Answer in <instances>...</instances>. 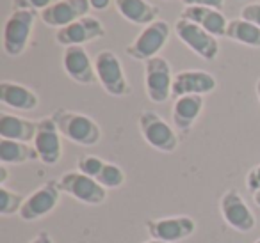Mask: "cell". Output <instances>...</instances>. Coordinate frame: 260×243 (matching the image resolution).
Here are the masks:
<instances>
[{"label":"cell","instance_id":"obj_7","mask_svg":"<svg viewBox=\"0 0 260 243\" xmlns=\"http://www.w3.org/2000/svg\"><path fill=\"white\" fill-rule=\"evenodd\" d=\"M175 34L184 45H187L196 55L205 61H214L219 55V43L217 37L203 30L200 25L189 22V20L178 18L175 22Z\"/></svg>","mask_w":260,"mask_h":243},{"label":"cell","instance_id":"obj_26","mask_svg":"<svg viewBox=\"0 0 260 243\" xmlns=\"http://www.w3.org/2000/svg\"><path fill=\"white\" fill-rule=\"evenodd\" d=\"M105 161L102 160V158L98 156H93V154H89V156H82L79 158V161H77V171H80L82 174L86 176H91V178L96 179V176L102 172V169H104Z\"/></svg>","mask_w":260,"mask_h":243},{"label":"cell","instance_id":"obj_15","mask_svg":"<svg viewBox=\"0 0 260 243\" xmlns=\"http://www.w3.org/2000/svg\"><path fill=\"white\" fill-rule=\"evenodd\" d=\"M89 0H59L57 4L41 11V20L45 25L62 29L84 16H89Z\"/></svg>","mask_w":260,"mask_h":243},{"label":"cell","instance_id":"obj_24","mask_svg":"<svg viewBox=\"0 0 260 243\" xmlns=\"http://www.w3.org/2000/svg\"><path fill=\"white\" fill-rule=\"evenodd\" d=\"M23 200H25V197L22 193L13 192V190L6 188V186H0V215L2 217L20 213V210L23 206Z\"/></svg>","mask_w":260,"mask_h":243},{"label":"cell","instance_id":"obj_1","mask_svg":"<svg viewBox=\"0 0 260 243\" xmlns=\"http://www.w3.org/2000/svg\"><path fill=\"white\" fill-rule=\"evenodd\" d=\"M52 119L57 125L59 132L64 139L70 142L79 144L84 147L96 146L102 139V130L96 125V121L89 117V115L79 114V112L66 110V108H59L52 114Z\"/></svg>","mask_w":260,"mask_h":243},{"label":"cell","instance_id":"obj_6","mask_svg":"<svg viewBox=\"0 0 260 243\" xmlns=\"http://www.w3.org/2000/svg\"><path fill=\"white\" fill-rule=\"evenodd\" d=\"M61 192L68 193L70 197L77 199L79 202L96 206L107 199V188L100 185L94 178L82 174L80 171H68L59 179Z\"/></svg>","mask_w":260,"mask_h":243},{"label":"cell","instance_id":"obj_8","mask_svg":"<svg viewBox=\"0 0 260 243\" xmlns=\"http://www.w3.org/2000/svg\"><path fill=\"white\" fill-rule=\"evenodd\" d=\"M173 78L175 76L171 73V66L164 57L157 55L145 62V86L150 101L166 103L171 96Z\"/></svg>","mask_w":260,"mask_h":243},{"label":"cell","instance_id":"obj_28","mask_svg":"<svg viewBox=\"0 0 260 243\" xmlns=\"http://www.w3.org/2000/svg\"><path fill=\"white\" fill-rule=\"evenodd\" d=\"M241 18L260 27V2H253L241 9Z\"/></svg>","mask_w":260,"mask_h":243},{"label":"cell","instance_id":"obj_9","mask_svg":"<svg viewBox=\"0 0 260 243\" xmlns=\"http://www.w3.org/2000/svg\"><path fill=\"white\" fill-rule=\"evenodd\" d=\"M61 200V188L57 181H48L41 185L38 190H34L29 197H25L23 206L20 210V218L25 222H34L47 217L48 213L57 208Z\"/></svg>","mask_w":260,"mask_h":243},{"label":"cell","instance_id":"obj_30","mask_svg":"<svg viewBox=\"0 0 260 243\" xmlns=\"http://www.w3.org/2000/svg\"><path fill=\"white\" fill-rule=\"evenodd\" d=\"M182 4L187 8V6H200V8H212L221 11L224 6V0H182Z\"/></svg>","mask_w":260,"mask_h":243},{"label":"cell","instance_id":"obj_12","mask_svg":"<svg viewBox=\"0 0 260 243\" xmlns=\"http://www.w3.org/2000/svg\"><path fill=\"white\" fill-rule=\"evenodd\" d=\"M105 36V27L100 20L93 16H84L77 22L70 23L68 27H62L55 34V41L62 47H82L94 39H100Z\"/></svg>","mask_w":260,"mask_h":243},{"label":"cell","instance_id":"obj_36","mask_svg":"<svg viewBox=\"0 0 260 243\" xmlns=\"http://www.w3.org/2000/svg\"><path fill=\"white\" fill-rule=\"evenodd\" d=\"M145 243H166V241H159V239H150V241H145Z\"/></svg>","mask_w":260,"mask_h":243},{"label":"cell","instance_id":"obj_16","mask_svg":"<svg viewBox=\"0 0 260 243\" xmlns=\"http://www.w3.org/2000/svg\"><path fill=\"white\" fill-rule=\"evenodd\" d=\"M62 68L66 75L77 84L82 86H91L98 82L96 69H94V61H91L89 54L82 47H68L62 54Z\"/></svg>","mask_w":260,"mask_h":243},{"label":"cell","instance_id":"obj_20","mask_svg":"<svg viewBox=\"0 0 260 243\" xmlns=\"http://www.w3.org/2000/svg\"><path fill=\"white\" fill-rule=\"evenodd\" d=\"M116 9L125 20L134 25H150L159 16V8L148 0H114Z\"/></svg>","mask_w":260,"mask_h":243},{"label":"cell","instance_id":"obj_4","mask_svg":"<svg viewBox=\"0 0 260 243\" xmlns=\"http://www.w3.org/2000/svg\"><path fill=\"white\" fill-rule=\"evenodd\" d=\"M94 69L96 78L105 89V93L111 96H126L130 94V84L123 71V66L119 57L111 50H102L94 57Z\"/></svg>","mask_w":260,"mask_h":243},{"label":"cell","instance_id":"obj_33","mask_svg":"<svg viewBox=\"0 0 260 243\" xmlns=\"http://www.w3.org/2000/svg\"><path fill=\"white\" fill-rule=\"evenodd\" d=\"M6 181H8V167L2 164L0 165V186H6Z\"/></svg>","mask_w":260,"mask_h":243},{"label":"cell","instance_id":"obj_5","mask_svg":"<svg viewBox=\"0 0 260 243\" xmlns=\"http://www.w3.org/2000/svg\"><path fill=\"white\" fill-rule=\"evenodd\" d=\"M139 132L143 139L160 153H173L178 146V137L175 130L152 110H145L139 114Z\"/></svg>","mask_w":260,"mask_h":243},{"label":"cell","instance_id":"obj_11","mask_svg":"<svg viewBox=\"0 0 260 243\" xmlns=\"http://www.w3.org/2000/svg\"><path fill=\"white\" fill-rule=\"evenodd\" d=\"M34 149L38 151L40 161L45 165H55L62 156L61 132L55 121L50 117H43L38 121L36 137H34Z\"/></svg>","mask_w":260,"mask_h":243},{"label":"cell","instance_id":"obj_18","mask_svg":"<svg viewBox=\"0 0 260 243\" xmlns=\"http://www.w3.org/2000/svg\"><path fill=\"white\" fill-rule=\"evenodd\" d=\"M0 101L16 110H34L40 103L38 94L32 89L9 80L0 82Z\"/></svg>","mask_w":260,"mask_h":243},{"label":"cell","instance_id":"obj_17","mask_svg":"<svg viewBox=\"0 0 260 243\" xmlns=\"http://www.w3.org/2000/svg\"><path fill=\"white\" fill-rule=\"evenodd\" d=\"M180 18L196 23V25H200L203 30H207V32L216 37L226 36L228 20L224 18L223 13L217 11V9L200 8V6H187V8L182 11Z\"/></svg>","mask_w":260,"mask_h":243},{"label":"cell","instance_id":"obj_14","mask_svg":"<svg viewBox=\"0 0 260 243\" xmlns=\"http://www.w3.org/2000/svg\"><path fill=\"white\" fill-rule=\"evenodd\" d=\"M217 87L214 75L203 69H185L175 75L171 96L177 100L180 96H203L212 93Z\"/></svg>","mask_w":260,"mask_h":243},{"label":"cell","instance_id":"obj_23","mask_svg":"<svg viewBox=\"0 0 260 243\" xmlns=\"http://www.w3.org/2000/svg\"><path fill=\"white\" fill-rule=\"evenodd\" d=\"M226 37L241 45H246V47L260 48V27L242 18H235L228 22Z\"/></svg>","mask_w":260,"mask_h":243},{"label":"cell","instance_id":"obj_27","mask_svg":"<svg viewBox=\"0 0 260 243\" xmlns=\"http://www.w3.org/2000/svg\"><path fill=\"white\" fill-rule=\"evenodd\" d=\"M59 0H13L15 9H30V11H45Z\"/></svg>","mask_w":260,"mask_h":243},{"label":"cell","instance_id":"obj_34","mask_svg":"<svg viewBox=\"0 0 260 243\" xmlns=\"http://www.w3.org/2000/svg\"><path fill=\"white\" fill-rule=\"evenodd\" d=\"M253 200H255V204L260 208V190H258V192H255V193H253Z\"/></svg>","mask_w":260,"mask_h":243},{"label":"cell","instance_id":"obj_35","mask_svg":"<svg viewBox=\"0 0 260 243\" xmlns=\"http://www.w3.org/2000/svg\"><path fill=\"white\" fill-rule=\"evenodd\" d=\"M255 91H256V96H258V101H260V78H258V82H256V86H255Z\"/></svg>","mask_w":260,"mask_h":243},{"label":"cell","instance_id":"obj_37","mask_svg":"<svg viewBox=\"0 0 260 243\" xmlns=\"http://www.w3.org/2000/svg\"><path fill=\"white\" fill-rule=\"evenodd\" d=\"M255 243H260V239H256V241H255Z\"/></svg>","mask_w":260,"mask_h":243},{"label":"cell","instance_id":"obj_3","mask_svg":"<svg viewBox=\"0 0 260 243\" xmlns=\"http://www.w3.org/2000/svg\"><path fill=\"white\" fill-rule=\"evenodd\" d=\"M170 32V23L164 20H155L150 25L143 27L139 36L126 47V54L136 61H150V59L157 57L159 52L166 47Z\"/></svg>","mask_w":260,"mask_h":243},{"label":"cell","instance_id":"obj_2","mask_svg":"<svg viewBox=\"0 0 260 243\" xmlns=\"http://www.w3.org/2000/svg\"><path fill=\"white\" fill-rule=\"evenodd\" d=\"M36 23V11L30 9H15L4 25L2 47L9 57H18L25 52Z\"/></svg>","mask_w":260,"mask_h":243},{"label":"cell","instance_id":"obj_29","mask_svg":"<svg viewBox=\"0 0 260 243\" xmlns=\"http://www.w3.org/2000/svg\"><path fill=\"white\" fill-rule=\"evenodd\" d=\"M246 188L251 192V195L260 190V165H255L248 172V176H246Z\"/></svg>","mask_w":260,"mask_h":243},{"label":"cell","instance_id":"obj_21","mask_svg":"<svg viewBox=\"0 0 260 243\" xmlns=\"http://www.w3.org/2000/svg\"><path fill=\"white\" fill-rule=\"evenodd\" d=\"M203 110V96H180L173 105V123L180 132L187 133Z\"/></svg>","mask_w":260,"mask_h":243},{"label":"cell","instance_id":"obj_22","mask_svg":"<svg viewBox=\"0 0 260 243\" xmlns=\"http://www.w3.org/2000/svg\"><path fill=\"white\" fill-rule=\"evenodd\" d=\"M34 160H40L34 146L18 140L0 139V161L4 165H22Z\"/></svg>","mask_w":260,"mask_h":243},{"label":"cell","instance_id":"obj_19","mask_svg":"<svg viewBox=\"0 0 260 243\" xmlns=\"http://www.w3.org/2000/svg\"><path fill=\"white\" fill-rule=\"evenodd\" d=\"M38 130V121L18 117V115L2 112L0 114V137L18 142H34Z\"/></svg>","mask_w":260,"mask_h":243},{"label":"cell","instance_id":"obj_10","mask_svg":"<svg viewBox=\"0 0 260 243\" xmlns=\"http://www.w3.org/2000/svg\"><path fill=\"white\" fill-rule=\"evenodd\" d=\"M145 225L150 238L166 243L182 241V239L189 238L196 229V222L191 217H184V215L168 218H152Z\"/></svg>","mask_w":260,"mask_h":243},{"label":"cell","instance_id":"obj_32","mask_svg":"<svg viewBox=\"0 0 260 243\" xmlns=\"http://www.w3.org/2000/svg\"><path fill=\"white\" fill-rule=\"evenodd\" d=\"M29 243H54V239H52V236L48 234V232H40V234Z\"/></svg>","mask_w":260,"mask_h":243},{"label":"cell","instance_id":"obj_31","mask_svg":"<svg viewBox=\"0 0 260 243\" xmlns=\"http://www.w3.org/2000/svg\"><path fill=\"white\" fill-rule=\"evenodd\" d=\"M91 9H96V11H104L111 6V0H89Z\"/></svg>","mask_w":260,"mask_h":243},{"label":"cell","instance_id":"obj_25","mask_svg":"<svg viewBox=\"0 0 260 243\" xmlns=\"http://www.w3.org/2000/svg\"><path fill=\"white\" fill-rule=\"evenodd\" d=\"M96 181L100 183L104 188H119L125 183V172L121 171V167L114 164L105 161L102 172L96 176Z\"/></svg>","mask_w":260,"mask_h":243},{"label":"cell","instance_id":"obj_13","mask_svg":"<svg viewBox=\"0 0 260 243\" xmlns=\"http://www.w3.org/2000/svg\"><path fill=\"white\" fill-rule=\"evenodd\" d=\"M219 210L224 222L239 232H249L255 227V217H253L249 206L244 202L242 195L237 190H228L219 200Z\"/></svg>","mask_w":260,"mask_h":243}]
</instances>
